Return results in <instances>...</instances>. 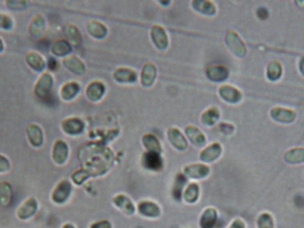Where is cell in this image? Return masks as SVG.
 <instances>
[{
    "label": "cell",
    "instance_id": "8d00e7d4",
    "mask_svg": "<svg viewBox=\"0 0 304 228\" xmlns=\"http://www.w3.org/2000/svg\"><path fill=\"white\" fill-rule=\"evenodd\" d=\"M143 145L148 150V152H155V153H160V145L158 139L152 135H146L142 139Z\"/></svg>",
    "mask_w": 304,
    "mask_h": 228
},
{
    "label": "cell",
    "instance_id": "52a82bcc",
    "mask_svg": "<svg viewBox=\"0 0 304 228\" xmlns=\"http://www.w3.org/2000/svg\"><path fill=\"white\" fill-rule=\"evenodd\" d=\"M26 133L29 142L31 146L34 147H39L43 145V141H44L43 131L37 124H29L27 126Z\"/></svg>",
    "mask_w": 304,
    "mask_h": 228
},
{
    "label": "cell",
    "instance_id": "ba28073f",
    "mask_svg": "<svg viewBox=\"0 0 304 228\" xmlns=\"http://www.w3.org/2000/svg\"><path fill=\"white\" fill-rule=\"evenodd\" d=\"M210 168L202 164H193L187 166L184 168L186 176L192 179H202L209 175Z\"/></svg>",
    "mask_w": 304,
    "mask_h": 228
},
{
    "label": "cell",
    "instance_id": "f6af8a7d",
    "mask_svg": "<svg viewBox=\"0 0 304 228\" xmlns=\"http://www.w3.org/2000/svg\"><path fill=\"white\" fill-rule=\"evenodd\" d=\"M229 228H246L245 223L240 218H237L235 220L232 221V223L230 224Z\"/></svg>",
    "mask_w": 304,
    "mask_h": 228
},
{
    "label": "cell",
    "instance_id": "b9f144b4",
    "mask_svg": "<svg viewBox=\"0 0 304 228\" xmlns=\"http://www.w3.org/2000/svg\"><path fill=\"white\" fill-rule=\"evenodd\" d=\"M14 25L13 20L9 15L0 13V28L3 30H11Z\"/></svg>",
    "mask_w": 304,
    "mask_h": 228
},
{
    "label": "cell",
    "instance_id": "d4e9b609",
    "mask_svg": "<svg viewBox=\"0 0 304 228\" xmlns=\"http://www.w3.org/2000/svg\"><path fill=\"white\" fill-rule=\"evenodd\" d=\"M156 77V68L151 64H147L141 72V83L143 86H149Z\"/></svg>",
    "mask_w": 304,
    "mask_h": 228
},
{
    "label": "cell",
    "instance_id": "f546056e",
    "mask_svg": "<svg viewBox=\"0 0 304 228\" xmlns=\"http://www.w3.org/2000/svg\"><path fill=\"white\" fill-rule=\"evenodd\" d=\"M114 76L116 79L120 82H134L136 79V74L134 71L124 68H120L119 70H117Z\"/></svg>",
    "mask_w": 304,
    "mask_h": 228
},
{
    "label": "cell",
    "instance_id": "9a60e30c",
    "mask_svg": "<svg viewBox=\"0 0 304 228\" xmlns=\"http://www.w3.org/2000/svg\"><path fill=\"white\" fill-rule=\"evenodd\" d=\"M142 162L145 168L150 170H159L162 167V160L159 155V153L148 152L144 154Z\"/></svg>",
    "mask_w": 304,
    "mask_h": 228
},
{
    "label": "cell",
    "instance_id": "7bdbcfd3",
    "mask_svg": "<svg viewBox=\"0 0 304 228\" xmlns=\"http://www.w3.org/2000/svg\"><path fill=\"white\" fill-rule=\"evenodd\" d=\"M10 168V162L4 155L0 154V173L8 172Z\"/></svg>",
    "mask_w": 304,
    "mask_h": 228
},
{
    "label": "cell",
    "instance_id": "d6a6232c",
    "mask_svg": "<svg viewBox=\"0 0 304 228\" xmlns=\"http://www.w3.org/2000/svg\"><path fill=\"white\" fill-rule=\"evenodd\" d=\"M88 31L91 35H93L95 37H104L107 34V29L106 27L103 25L99 22H91L88 24Z\"/></svg>",
    "mask_w": 304,
    "mask_h": 228
},
{
    "label": "cell",
    "instance_id": "30bf717a",
    "mask_svg": "<svg viewBox=\"0 0 304 228\" xmlns=\"http://www.w3.org/2000/svg\"><path fill=\"white\" fill-rule=\"evenodd\" d=\"M138 211L143 217L149 218H156L159 217L161 214V210L158 204L152 202H141L138 205Z\"/></svg>",
    "mask_w": 304,
    "mask_h": 228
},
{
    "label": "cell",
    "instance_id": "8fae6325",
    "mask_svg": "<svg viewBox=\"0 0 304 228\" xmlns=\"http://www.w3.org/2000/svg\"><path fill=\"white\" fill-rule=\"evenodd\" d=\"M27 64L32 70L37 72L42 71L45 67V62L43 56L35 51H31L27 54L25 56Z\"/></svg>",
    "mask_w": 304,
    "mask_h": 228
},
{
    "label": "cell",
    "instance_id": "8992f818",
    "mask_svg": "<svg viewBox=\"0 0 304 228\" xmlns=\"http://www.w3.org/2000/svg\"><path fill=\"white\" fill-rule=\"evenodd\" d=\"M69 148L63 140H57L53 146V161L57 165H63L67 161Z\"/></svg>",
    "mask_w": 304,
    "mask_h": 228
},
{
    "label": "cell",
    "instance_id": "bcb514c9",
    "mask_svg": "<svg viewBox=\"0 0 304 228\" xmlns=\"http://www.w3.org/2000/svg\"><path fill=\"white\" fill-rule=\"evenodd\" d=\"M257 16L259 17L261 20H265V19L268 18V16H269V13H268V10L266 8H261L257 10Z\"/></svg>",
    "mask_w": 304,
    "mask_h": 228
},
{
    "label": "cell",
    "instance_id": "e575fe53",
    "mask_svg": "<svg viewBox=\"0 0 304 228\" xmlns=\"http://www.w3.org/2000/svg\"><path fill=\"white\" fill-rule=\"evenodd\" d=\"M186 183L185 176L182 175H178L176 176L175 185L173 187V197L176 201H180L182 199V189Z\"/></svg>",
    "mask_w": 304,
    "mask_h": 228
},
{
    "label": "cell",
    "instance_id": "d590c367",
    "mask_svg": "<svg viewBox=\"0 0 304 228\" xmlns=\"http://www.w3.org/2000/svg\"><path fill=\"white\" fill-rule=\"evenodd\" d=\"M65 34L66 37L69 39V42L74 45H78L81 41V37L80 34L78 32V29L73 25H69L65 29Z\"/></svg>",
    "mask_w": 304,
    "mask_h": 228
},
{
    "label": "cell",
    "instance_id": "ac0fdd59",
    "mask_svg": "<svg viewBox=\"0 0 304 228\" xmlns=\"http://www.w3.org/2000/svg\"><path fill=\"white\" fill-rule=\"evenodd\" d=\"M13 188L8 182H2L0 184V205L2 207H8L13 201Z\"/></svg>",
    "mask_w": 304,
    "mask_h": 228
},
{
    "label": "cell",
    "instance_id": "44dd1931",
    "mask_svg": "<svg viewBox=\"0 0 304 228\" xmlns=\"http://www.w3.org/2000/svg\"><path fill=\"white\" fill-rule=\"evenodd\" d=\"M152 40L158 47V49H165L167 47V34L163 28L160 26H154L151 30Z\"/></svg>",
    "mask_w": 304,
    "mask_h": 228
},
{
    "label": "cell",
    "instance_id": "484cf974",
    "mask_svg": "<svg viewBox=\"0 0 304 228\" xmlns=\"http://www.w3.org/2000/svg\"><path fill=\"white\" fill-rule=\"evenodd\" d=\"M104 93V86L102 83L93 82L86 89V96L92 101L99 100Z\"/></svg>",
    "mask_w": 304,
    "mask_h": 228
},
{
    "label": "cell",
    "instance_id": "f1b7e54d",
    "mask_svg": "<svg viewBox=\"0 0 304 228\" xmlns=\"http://www.w3.org/2000/svg\"><path fill=\"white\" fill-rule=\"evenodd\" d=\"M51 51L55 56H64L71 52V47L69 42L60 39L53 44Z\"/></svg>",
    "mask_w": 304,
    "mask_h": 228
},
{
    "label": "cell",
    "instance_id": "4dcf8cb0",
    "mask_svg": "<svg viewBox=\"0 0 304 228\" xmlns=\"http://www.w3.org/2000/svg\"><path fill=\"white\" fill-rule=\"evenodd\" d=\"M198 196H199V187L197 184H190L183 194V198L188 203H194L197 202Z\"/></svg>",
    "mask_w": 304,
    "mask_h": 228
},
{
    "label": "cell",
    "instance_id": "ffe728a7",
    "mask_svg": "<svg viewBox=\"0 0 304 228\" xmlns=\"http://www.w3.org/2000/svg\"><path fill=\"white\" fill-rule=\"evenodd\" d=\"M222 154V147L219 144H213L200 154V159L205 162H211L219 158Z\"/></svg>",
    "mask_w": 304,
    "mask_h": 228
},
{
    "label": "cell",
    "instance_id": "c3c4849f",
    "mask_svg": "<svg viewBox=\"0 0 304 228\" xmlns=\"http://www.w3.org/2000/svg\"><path fill=\"white\" fill-rule=\"evenodd\" d=\"M300 71L304 76V57H302L300 61Z\"/></svg>",
    "mask_w": 304,
    "mask_h": 228
},
{
    "label": "cell",
    "instance_id": "d6986e66",
    "mask_svg": "<svg viewBox=\"0 0 304 228\" xmlns=\"http://www.w3.org/2000/svg\"><path fill=\"white\" fill-rule=\"evenodd\" d=\"M221 97L227 102L230 103H237L241 99V93L233 86H223L220 88Z\"/></svg>",
    "mask_w": 304,
    "mask_h": 228
},
{
    "label": "cell",
    "instance_id": "277c9868",
    "mask_svg": "<svg viewBox=\"0 0 304 228\" xmlns=\"http://www.w3.org/2000/svg\"><path fill=\"white\" fill-rule=\"evenodd\" d=\"M227 44L230 50L238 57H244L246 54V48L241 38L234 31H230L227 34Z\"/></svg>",
    "mask_w": 304,
    "mask_h": 228
},
{
    "label": "cell",
    "instance_id": "2e32d148",
    "mask_svg": "<svg viewBox=\"0 0 304 228\" xmlns=\"http://www.w3.org/2000/svg\"><path fill=\"white\" fill-rule=\"evenodd\" d=\"M45 20L44 16L37 15L36 16H34L30 23L29 31H30V35L33 37H40L45 30Z\"/></svg>",
    "mask_w": 304,
    "mask_h": 228
},
{
    "label": "cell",
    "instance_id": "836d02e7",
    "mask_svg": "<svg viewBox=\"0 0 304 228\" xmlns=\"http://www.w3.org/2000/svg\"><path fill=\"white\" fill-rule=\"evenodd\" d=\"M282 75L281 64L278 62H271L268 65L267 76L271 80H277Z\"/></svg>",
    "mask_w": 304,
    "mask_h": 228
},
{
    "label": "cell",
    "instance_id": "5b68a950",
    "mask_svg": "<svg viewBox=\"0 0 304 228\" xmlns=\"http://www.w3.org/2000/svg\"><path fill=\"white\" fill-rule=\"evenodd\" d=\"M37 202L36 199H27L22 205L20 206L17 210V217L22 220L30 219V217H33L37 210Z\"/></svg>",
    "mask_w": 304,
    "mask_h": 228
},
{
    "label": "cell",
    "instance_id": "f35d334b",
    "mask_svg": "<svg viewBox=\"0 0 304 228\" xmlns=\"http://www.w3.org/2000/svg\"><path fill=\"white\" fill-rule=\"evenodd\" d=\"M219 118V112L215 108H212L205 112L202 116V121L207 125H213Z\"/></svg>",
    "mask_w": 304,
    "mask_h": 228
},
{
    "label": "cell",
    "instance_id": "7dc6e473",
    "mask_svg": "<svg viewBox=\"0 0 304 228\" xmlns=\"http://www.w3.org/2000/svg\"><path fill=\"white\" fill-rule=\"evenodd\" d=\"M57 64H58V63H57V61L54 57L49 58L48 68L50 70H52V71L56 70V68H57Z\"/></svg>",
    "mask_w": 304,
    "mask_h": 228
},
{
    "label": "cell",
    "instance_id": "ab89813d",
    "mask_svg": "<svg viewBox=\"0 0 304 228\" xmlns=\"http://www.w3.org/2000/svg\"><path fill=\"white\" fill-rule=\"evenodd\" d=\"M90 176H90L89 173L85 171V169H83V170L76 171L74 174H72L71 177L76 185H81L83 182H85V180L89 178Z\"/></svg>",
    "mask_w": 304,
    "mask_h": 228
},
{
    "label": "cell",
    "instance_id": "60d3db41",
    "mask_svg": "<svg viewBox=\"0 0 304 228\" xmlns=\"http://www.w3.org/2000/svg\"><path fill=\"white\" fill-rule=\"evenodd\" d=\"M6 4L8 5V8H10L12 10H21V9H25L27 6L29 5V2L21 1V0H10V1H7Z\"/></svg>",
    "mask_w": 304,
    "mask_h": 228
},
{
    "label": "cell",
    "instance_id": "3957f363",
    "mask_svg": "<svg viewBox=\"0 0 304 228\" xmlns=\"http://www.w3.org/2000/svg\"><path fill=\"white\" fill-rule=\"evenodd\" d=\"M71 191H72V187L68 180L61 181L53 191V202H56L57 204H63L64 202H67L68 199L71 195Z\"/></svg>",
    "mask_w": 304,
    "mask_h": 228
},
{
    "label": "cell",
    "instance_id": "9c48e42d",
    "mask_svg": "<svg viewBox=\"0 0 304 228\" xmlns=\"http://www.w3.org/2000/svg\"><path fill=\"white\" fill-rule=\"evenodd\" d=\"M271 117L281 123H290L295 119V112L288 109L275 107L271 111Z\"/></svg>",
    "mask_w": 304,
    "mask_h": 228
},
{
    "label": "cell",
    "instance_id": "1f68e13d",
    "mask_svg": "<svg viewBox=\"0 0 304 228\" xmlns=\"http://www.w3.org/2000/svg\"><path fill=\"white\" fill-rule=\"evenodd\" d=\"M257 228H275L274 217L269 212L260 214L256 221Z\"/></svg>",
    "mask_w": 304,
    "mask_h": 228
},
{
    "label": "cell",
    "instance_id": "74e56055",
    "mask_svg": "<svg viewBox=\"0 0 304 228\" xmlns=\"http://www.w3.org/2000/svg\"><path fill=\"white\" fill-rule=\"evenodd\" d=\"M194 8L197 9L198 11L208 15H214L215 13V8L211 2L208 1H195L193 2Z\"/></svg>",
    "mask_w": 304,
    "mask_h": 228
},
{
    "label": "cell",
    "instance_id": "7a4b0ae2",
    "mask_svg": "<svg viewBox=\"0 0 304 228\" xmlns=\"http://www.w3.org/2000/svg\"><path fill=\"white\" fill-rule=\"evenodd\" d=\"M53 82L54 80H53L52 75L49 72H45L41 75L34 87V92L37 95V97L42 99L48 98L50 91L52 88Z\"/></svg>",
    "mask_w": 304,
    "mask_h": 228
},
{
    "label": "cell",
    "instance_id": "83f0119b",
    "mask_svg": "<svg viewBox=\"0 0 304 228\" xmlns=\"http://www.w3.org/2000/svg\"><path fill=\"white\" fill-rule=\"evenodd\" d=\"M229 75L228 70L223 66H213L208 70V76L209 79L215 81H221L226 79Z\"/></svg>",
    "mask_w": 304,
    "mask_h": 228
},
{
    "label": "cell",
    "instance_id": "ee69618b",
    "mask_svg": "<svg viewBox=\"0 0 304 228\" xmlns=\"http://www.w3.org/2000/svg\"><path fill=\"white\" fill-rule=\"evenodd\" d=\"M90 228H112V224L108 220L97 221L95 223L91 224Z\"/></svg>",
    "mask_w": 304,
    "mask_h": 228
},
{
    "label": "cell",
    "instance_id": "f907efd6",
    "mask_svg": "<svg viewBox=\"0 0 304 228\" xmlns=\"http://www.w3.org/2000/svg\"><path fill=\"white\" fill-rule=\"evenodd\" d=\"M3 49H4V44H3V41H2V39L0 38V53L3 51Z\"/></svg>",
    "mask_w": 304,
    "mask_h": 228
},
{
    "label": "cell",
    "instance_id": "5bb4252c",
    "mask_svg": "<svg viewBox=\"0 0 304 228\" xmlns=\"http://www.w3.org/2000/svg\"><path fill=\"white\" fill-rule=\"evenodd\" d=\"M113 202L119 210L126 215H133L135 212L134 203L126 195H119L113 199Z\"/></svg>",
    "mask_w": 304,
    "mask_h": 228
},
{
    "label": "cell",
    "instance_id": "7402d4cb",
    "mask_svg": "<svg viewBox=\"0 0 304 228\" xmlns=\"http://www.w3.org/2000/svg\"><path fill=\"white\" fill-rule=\"evenodd\" d=\"M284 159L289 164L304 163V148H293L287 151Z\"/></svg>",
    "mask_w": 304,
    "mask_h": 228
},
{
    "label": "cell",
    "instance_id": "7c38bea8",
    "mask_svg": "<svg viewBox=\"0 0 304 228\" xmlns=\"http://www.w3.org/2000/svg\"><path fill=\"white\" fill-rule=\"evenodd\" d=\"M63 130L69 135H77L82 132L84 128V124L81 120L78 118H70L63 120L62 123Z\"/></svg>",
    "mask_w": 304,
    "mask_h": 228
},
{
    "label": "cell",
    "instance_id": "681fc988",
    "mask_svg": "<svg viewBox=\"0 0 304 228\" xmlns=\"http://www.w3.org/2000/svg\"><path fill=\"white\" fill-rule=\"evenodd\" d=\"M63 228H76L72 224H65L63 225Z\"/></svg>",
    "mask_w": 304,
    "mask_h": 228
},
{
    "label": "cell",
    "instance_id": "4316f807",
    "mask_svg": "<svg viewBox=\"0 0 304 228\" xmlns=\"http://www.w3.org/2000/svg\"><path fill=\"white\" fill-rule=\"evenodd\" d=\"M186 134L189 136L190 141L197 146H204L206 144V139L204 135L196 127H186Z\"/></svg>",
    "mask_w": 304,
    "mask_h": 228
},
{
    "label": "cell",
    "instance_id": "e0dca14e",
    "mask_svg": "<svg viewBox=\"0 0 304 228\" xmlns=\"http://www.w3.org/2000/svg\"><path fill=\"white\" fill-rule=\"evenodd\" d=\"M63 64L68 70L76 74H83L85 72V65L77 56H68L63 60Z\"/></svg>",
    "mask_w": 304,
    "mask_h": 228
},
{
    "label": "cell",
    "instance_id": "4fadbf2b",
    "mask_svg": "<svg viewBox=\"0 0 304 228\" xmlns=\"http://www.w3.org/2000/svg\"><path fill=\"white\" fill-rule=\"evenodd\" d=\"M218 219V214L214 208H208L205 210L199 220L201 228H215Z\"/></svg>",
    "mask_w": 304,
    "mask_h": 228
},
{
    "label": "cell",
    "instance_id": "cb8c5ba5",
    "mask_svg": "<svg viewBox=\"0 0 304 228\" xmlns=\"http://www.w3.org/2000/svg\"><path fill=\"white\" fill-rule=\"evenodd\" d=\"M79 91V85L77 82L66 83L61 88V97L65 101H70L76 97Z\"/></svg>",
    "mask_w": 304,
    "mask_h": 228
},
{
    "label": "cell",
    "instance_id": "603a6c76",
    "mask_svg": "<svg viewBox=\"0 0 304 228\" xmlns=\"http://www.w3.org/2000/svg\"><path fill=\"white\" fill-rule=\"evenodd\" d=\"M168 139L173 146L179 150H185L187 148V142L182 133L176 128H170L168 130Z\"/></svg>",
    "mask_w": 304,
    "mask_h": 228
},
{
    "label": "cell",
    "instance_id": "6da1fadb",
    "mask_svg": "<svg viewBox=\"0 0 304 228\" xmlns=\"http://www.w3.org/2000/svg\"><path fill=\"white\" fill-rule=\"evenodd\" d=\"M80 160L84 161L85 170L90 176H100L107 172L113 162V154L110 149L88 148L84 150Z\"/></svg>",
    "mask_w": 304,
    "mask_h": 228
}]
</instances>
